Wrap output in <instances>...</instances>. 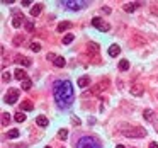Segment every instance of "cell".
I'll use <instances>...</instances> for the list:
<instances>
[{"mask_svg":"<svg viewBox=\"0 0 158 148\" xmlns=\"http://www.w3.org/2000/svg\"><path fill=\"white\" fill-rule=\"evenodd\" d=\"M53 97L59 109H68L75 100V92L70 80H56L53 83Z\"/></svg>","mask_w":158,"mask_h":148,"instance_id":"cell-1","label":"cell"},{"mask_svg":"<svg viewBox=\"0 0 158 148\" xmlns=\"http://www.w3.org/2000/svg\"><path fill=\"white\" fill-rule=\"evenodd\" d=\"M119 131L126 136V138H145L146 136V129L141 126H131V124H122Z\"/></svg>","mask_w":158,"mask_h":148,"instance_id":"cell-2","label":"cell"},{"mask_svg":"<svg viewBox=\"0 0 158 148\" xmlns=\"http://www.w3.org/2000/svg\"><path fill=\"white\" fill-rule=\"evenodd\" d=\"M77 148H100V143L94 136H82L77 143Z\"/></svg>","mask_w":158,"mask_h":148,"instance_id":"cell-3","label":"cell"},{"mask_svg":"<svg viewBox=\"0 0 158 148\" xmlns=\"http://www.w3.org/2000/svg\"><path fill=\"white\" fill-rule=\"evenodd\" d=\"M109 87V79H104V80H100L99 83H95L94 87H92V90L90 92H85L83 94V97H92V95H99V94H102L104 90Z\"/></svg>","mask_w":158,"mask_h":148,"instance_id":"cell-4","label":"cell"},{"mask_svg":"<svg viewBox=\"0 0 158 148\" xmlns=\"http://www.w3.org/2000/svg\"><path fill=\"white\" fill-rule=\"evenodd\" d=\"M17 99H19V90L17 89H9L7 90V94H5V102L7 104H15L17 102Z\"/></svg>","mask_w":158,"mask_h":148,"instance_id":"cell-5","label":"cell"},{"mask_svg":"<svg viewBox=\"0 0 158 148\" xmlns=\"http://www.w3.org/2000/svg\"><path fill=\"white\" fill-rule=\"evenodd\" d=\"M92 26L100 29V31H109V24H106L100 17H94V19H92Z\"/></svg>","mask_w":158,"mask_h":148,"instance_id":"cell-6","label":"cell"},{"mask_svg":"<svg viewBox=\"0 0 158 148\" xmlns=\"http://www.w3.org/2000/svg\"><path fill=\"white\" fill-rule=\"evenodd\" d=\"M145 94V87H143V83H134L133 87H131V95H134V97H141Z\"/></svg>","mask_w":158,"mask_h":148,"instance_id":"cell-7","label":"cell"},{"mask_svg":"<svg viewBox=\"0 0 158 148\" xmlns=\"http://www.w3.org/2000/svg\"><path fill=\"white\" fill-rule=\"evenodd\" d=\"M15 63H17V65H22V67H26V68H27V67H31V60L29 58H26V56H22V55H15Z\"/></svg>","mask_w":158,"mask_h":148,"instance_id":"cell-8","label":"cell"},{"mask_svg":"<svg viewBox=\"0 0 158 148\" xmlns=\"http://www.w3.org/2000/svg\"><path fill=\"white\" fill-rule=\"evenodd\" d=\"M65 7L70 10H80L83 7V4H78V2H75V0H68V2H65Z\"/></svg>","mask_w":158,"mask_h":148,"instance_id":"cell-9","label":"cell"},{"mask_svg":"<svg viewBox=\"0 0 158 148\" xmlns=\"http://www.w3.org/2000/svg\"><path fill=\"white\" fill-rule=\"evenodd\" d=\"M78 87H82V89H85V87H89V83H90V77H87V75H83V77H80L78 79Z\"/></svg>","mask_w":158,"mask_h":148,"instance_id":"cell-10","label":"cell"},{"mask_svg":"<svg viewBox=\"0 0 158 148\" xmlns=\"http://www.w3.org/2000/svg\"><path fill=\"white\" fill-rule=\"evenodd\" d=\"M36 124H39L41 128H46V126L50 124V121H48L46 116H38V118H36Z\"/></svg>","mask_w":158,"mask_h":148,"instance_id":"cell-11","label":"cell"},{"mask_svg":"<svg viewBox=\"0 0 158 148\" xmlns=\"http://www.w3.org/2000/svg\"><path fill=\"white\" fill-rule=\"evenodd\" d=\"M71 27V22H68V20H63V22H59L58 24V27H56V31L58 32H63V31H66Z\"/></svg>","mask_w":158,"mask_h":148,"instance_id":"cell-12","label":"cell"},{"mask_svg":"<svg viewBox=\"0 0 158 148\" xmlns=\"http://www.w3.org/2000/svg\"><path fill=\"white\" fill-rule=\"evenodd\" d=\"M119 53H121V48L117 44H110L109 46V56H117Z\"/></svg>","mask_w":158,"mask_h":148,"instance_id":"cell-13","label":"cell"},{"mask_svg":"<svg viewBox=\"0 0 158 148\" xmlns=\"http://www.w3.org/2000/svg\"><path fill=\"white\" fill-rule=\"evenodd\" d=\"M15 79L20 80V82H24V80L27 79V75H26V70H22V68L15 70Z\"/></svg>","mask_w":158,"mask_h":148,"instance_id":"cell-14","label":"cell"},{"mask_svg":"<svg viewBox=\"0 0 158 148\" xmlns=\"http://www.w3.org/2000/svg\"><path fill=\"white\" fill-rule=\"evenodd\" d=\"M34 106H32V102L31 100H22V104H20V111H32Z\"/></svg>","mask_w":158,"mask_h":148,"instance_id":"cell-15","label":"cell"},{"mask_svg":"<svg viewBox=\"0 0 158 148\" xmlns=\"http://www.w3.org/2000/svg\"><path fill=\"white\" fill-rule=\"evenodd\" d=\"M41 10H43V4H36V5L31 9V15H34V17H36V15H39Z\"/></svg>","mask_w":158,"mask_h":148,"instance_id":"cell-16","label":"cell"},{"mask_svg":"<svg viewBox=\"0 0 158 148\" xmlns=\"http://www.w3.org/2000/svg\"><path fill=\"white\" fill-rule=\"evenodd\" d=\"M119 70H122V72H126V70H129V61L128 60H119V65H117Z\"/></svg>","mask_w":158,"mask_h":148,"instance_id":"cell-17","label":"cell"},{"mask_svg":"<svg viewBox=\"0 0 158 148\" xmlns=\"http://www.w3.org/2000/svg\"><path fill=\"white\" fill-rule=\"evenodd\" d=\"M53 63H55V65H56L58 68H63V67L66 65V60L63 58V56H56V60H55Z\"/></svg>","mask_w":158,"mask_h":148,"instance_id":"cell-18","label":"cell"},{"mask_svg":"<svg viewBox=\"0 0 158 148\" xmlns=\"http://www.w3.org/2000/svg\"><path fill=\"white\" fill-rule=\"evenodd\" d=\"M9 123H10L9 112H2V126H9Z\"/></svg>","mask_w":158,"mask_h":148,"instance_id":"cell-19","label":"cell"},{"mask_svg":"<svg viewBox=\"0 0 158 148\" xmlns=\"http://www.w3.org/2000/svg\"><path fill=\"white\" fill-rule=\"evenodd\" d=\"M12 43H14V46H20L22 43H24V36H20V34H17L14 39H12Z\"/></svg>","mask_w":158,"mask_h":148,"instance_id":"cell-20","label":"cell"},{"mask_svg":"<svg viewBox=\"0 0 158 148\" xmlns=\"http://www.w3.org/2000/svg\"><path fill=\"white\" fill-rule=\"evenodd\" d=\"M14 119H15V121H17V123H24V121H26V114H24V112H15V116H14Z\"/></svg>","mask_w":158,"mask_h":148,"instance_id":"cell-21","label":"cell"},{"mask_svg":"<svg viewBox=\"0 0 158 148\" xmlns=\"http://www.w3.org/2000/svg\"><path fill=\"white\" fill-rule=\"evenodd\" d=\"M136 7H138V4H126L122 9L126 10V12H134V10H136Z\"/></svg>","mask_w":158,"mask_h":148,"instance_id":"cell-22","label":"cell"},{"mask_svg":"<svg viewBox=\"0 0 158 148\" xmlns=\"http://www.w3.org/2000/svg\"><path fill=\"white\" fill-rule=\"evenodd\" d=\"M12 26H14V27H20V26H22V17H19V15L14 17V19H12Z\"/></svg>","mask_w":158,"mask_h":148,"instance_id":"cell-23","label":"cell"},{"mask_svg":"<svg viewBox=\"0 0 158 148\" xmlns=\"http://www.w3.org/2000/svg\"><path fill=\"white\" fill-rule=\"evenodd\" d=\"M31 87H32V80H31V79H26L24 82H22V89H24V90H29Z\"/></svg>","mask_w":158,"mask_h":148,"instance_id":"cell-24","label":"cell"},{"mask_svg":"<svg viewBox=\"0 0 158 148\" xmlns=\"http://www.w3.org/2000/svg\"><path fill=\"white\" fill-rule=\"evenodd\" d=\"M66 136H68V129L63 128V129H59L58 131V138L59 140H66Z\"/></svg>","mask_w":158,"mask_h":148,"instance_id":"cell-25","label":"cell"},{"mask_svg":"<svg viewBox=\"0 0 158 148\" xmlns=\"http://www.w3.org/2000/svg\"><path fill=\"white\" fill-rule=\"evenodd\" d=\"M89 49L92 51V53L97 55V53H99V44H97V43H89Z\"/></svg>","mask_w":158,"mask_h":148,"instance_id":"cell-26","label":"cell"},{"mask_svg":"<svg viewBox=\"0 0 158 148\" xmlns=\"http://www.w3.org/2000/svg\"><path fill=\"white\" fill-rule=\"evenodd\" d=\"M17 136H19V129H9L7 138H17Z\"/></svg>","mask_w":158,"mask_h":148,"instance_id":"cell-27","label":"cell"},{"mask_svg":"<svg viewBox=\"0 0 158 148\" xmlns=\"http://www.w3.org/2000/svg\"><path fill=\"white\" fill-rule=\"evenodd\" d=\"M143 118L148 119V121H151V119H153V111H151V109H146V111L143 112Z\"/></svg>","mask_w":158,"mask_h":148,"instance_id":"cell-28","label":"cell"},{"mask_svg":"<svg viewBox=\"0 0 158 148\" xmlns=\"http://www.w3.org/2000/svg\"><path fill=\"white\" fill-rule=\"evenodd\" d=\"M73 38H75V36H73V34H66V36H65V38H63V44H70V43H71V41H73Z\"/></svg>","mask_w":158,"mask_h":148,"instance_id":"cell-29","label":"cell"},{"mask_svg":"<svg viewBox=\"0 0 158 148\" xmlns=\"http://www.w3.org/2000/svg\"><path fill=\"white\" fill-rule=\"evenodd\" d=\"M31 49H32L34 53H38V51H39V49H41V44H39V43H36V41H34V43L31 44Z\"/></svg>","mask_w":158,"mask_h":148,"instance_id":"cell-30","label":"cell"},{"mask_svg":"<svg viewBox=\"0 0 158 148\" xmlns=\"http://www.w3.org/2000/svg\"><path fill=\"white\" fill-rule=\"evenodd\" d=\"M26 29L29 31V32H32V31H34V24H32L31 20H26Z\"/></svg>","mask_w":158,"mask_h":148,"instance_id":"cell-31","label":"cell"},{"mask_svg":"<svg viewBox=\"0 0 158 148\" xmlns=\"http://www.w3.org/2000/svg\"><path fill=\"white\" fill-rule=\"evenodd\" d=\"M10 80V73L9 72H3V73H2V82H9Z\"/></svg>","mask_w":158,"mask_h":148,"instance_id":"cell-32","label":"cell"},{"mask_svg":"<svg viewBox=\"0 0 158 148\" xmlns=\"http://www.w3.org/2000/svg\"><path fill=\"white\" fill-rule=\"evenodd\" d=\"M46 60H48V61H55V60H56V55H55V53H48V55H46Z\"/></svg>","mask_w":158,"mask_h":148,"instance_id":"cell-33","label":"cell"},{"mask_svg":"<svg viewBox=\"0 0 158 148\" xmlns=\"http://www.w3.org/2000/svg\"><path fill=\"white\" fill-rule=\"evenodd\" d=\"M100 10H102V14H110V7H107V5H104Z\"/></svg>","mask_w":158,"mask_h":148,"instance_id":"cell-34","label":"cell"},{"mask_svg":"<svg viewBox=\"0 0 158 148\" xmlns=\"http://www.w3.org/2000/svg\"><path fill=\"white\" fill-rule=\"evenodd\" d=\"M31 5V0H22V7H29Z\"/></svg>","mask_w":158,"mask_h":148,"instance_id":"cell-35","label":"cell"},{"mask_svg":"<svg viewBox=\"0 0 158 148\" xmlns=\"http://www.w3.org/2000/svg\"><path fill=\"white\" fill-rule=\"evenodd\" d=\"M151 14H155V15H158V7H155V5H153V7H151Z\"/></svg>","mask_w":158,"mask_h":148,"instance_id":"cell-36","label":"cell"},{"mask_svg":"<svg viewBox=\"0 0 158 148\" xmlns=\"http://www.w3.org/2000/svg\"><path fill=\"white\" fill-rule=\"evenodd\" d=\"M148 148H158V143H157V141H151Z\"/></svg>","mask_w":158,"mask_h":148,"instance_id":"cell-37","label":"cell"},{"mask_svg":"<svg viewBox=\"0 0 158 148\" xmlns=\"http://www.w3.org/2000/svg\"><path fill=\"white\" fill-rule=\"evenodd\" d=\"M153 123H155V128H157V131H158V116L153 119Z\"/></svg>","mask_w":158,"mask_h":148,"instance_id":"cell-38","label":"cell"},{"mask_svg":"<svg viewBox=\"0 0 158 148\" xmlns=\"http://www.w3.org/2000/svg\"><path fill=\"white\" fill-rule=\"evenodd\" d=\"M15 148H27V145H26V143H22V145H15Z\"/></svg>","mask_w":158,"mask_h":148,"instance_id":"cell-39","label":"cell"},{"mask_svg":"<svg viewBox=\"0 0 158 148\" xmlns=\"http://www.w3.org/2000/svg\"><path fill=\"white\" fill-rule=\"evenodd\" d=\"M116 148H126V147H124V145H117Z\"/></svg>","mask_w":158,"mask_h":148,"instance_id":"cell-40","label":"cell"},{"mask_svg":"<svg viewBox=\"0 0 158 148\" xmlns=\"http://www.w3.org/2000/svg\"><path fill=\"white\" fill-rule=\"evenodd\" d=\"M44 148H51V147H44Z\"/></svg>","mask_w":158,"mask_h":148,"instance_id":"cell-41","label":"cell"},{"mask_svg":"<svg viewBox=\"0 0 158 148\" xmlns=\"http://www.w3.org/2000/svg\"><path fill=\"white\" fill-rule=\"evenodd\" d=\"M61 148H63V147H61Z\"/></svg>","mask_w":158,"mask_h":148,"instance_id":"cell-42","label":"cell"}]
</instances>
